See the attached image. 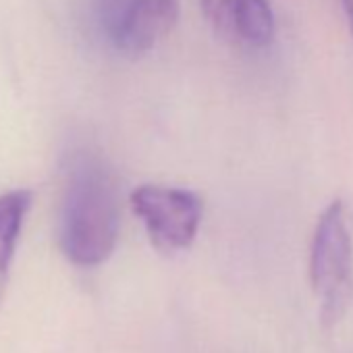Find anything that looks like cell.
I'll return each instance as SVG.
<instances>
[{
  "instance_id": "3957f363",
  "label": "cell",
  "mask_w": 353,
  "mask_h": 353,
  "mask_svg": "<svg viewBox=\"0 0 353 353\" xmlns=\"http://www.w3.org/2000/svg\"><path fill=\"white\" fill-rule=\"evenodd\" d=\"M131 206L156 250L183 252L196 241L202 202L194 192L148 183L131 194Z\"/></svg>"
},
{
  "instance_id": "52a82bcc",
  "label": "cell",
  "mask_w": 353,
  "mask_h": 353,
  "mask_svg": "<svg viewBox=\"0 0 353 353\" xmlns=\"http://www.w3.org/2000/svg\"><path fill=\"white\" fill-rule=\"evenodd\" d=\"M125 5H127V0H100V19H102V26L106 28Z\"/></svg>"
},
{
  "instance_id": "ba28073f",
  "label": "cell",
  "mask_w": 353,
  "mask_h": 353,
  "mask_svg": "<svg viewBox=\"0 0 353 353\" xmlns=\"http://www.w3.org/2000/svg\"><path fill=\"white\" fill-rule=\"evenodd\" d=\"M341 3H343V11H345V17H347V26H349L351 38H353V0H341Z\"/></svg>"
},
{
  "instance_id": "6da1fadb",
  "label": "cell",
  "mask_w": 353,
  "mask_h": 353,
  "mask_svg": "<svg viewBox=\"0 0 353 353\" xmlns=\"http://www.w3.org/2000/svg\"><path fill=\"white\" fill-rule=\"evenodd\" d=\"M119 188L110 166L94 152L73 154L59 212V243L81 268L104 264L119 239Z\"/></svg>"
},
{
  "instance_id": "7a4b0ae2",
  "label": "cell",
  "mask_w": 353,
  "mask_h": 353,
  "mask_svg": "<svg viewBox=\"0 0 353 353\" xmlns=\"http://www.w3.org/2000/svg\"><path fill=\"white\" fill-rule=\"evenodd\" d=\"M310 283L322 326L343 322L353 305V233L341 200L318 216L310 245Z\"/></svg>"
},
{
  "instance_id": "5b68a950",
  "label": "cell",
  "mask_w": 353,
  "mask_h": 353,
  "mask_svg": "<svg viewBox=\"0 0 353 353\" xmlns=\"http://www.w3.org/2000/svg\"><path fill=\"white\" fill-rule=\"evenodd\" d=\"M204 17L225 40L264 48L274 38V13L268 0H200Z\"/></svg>"
},
{
  "instance_id": "277c9868",
  "label": "cell",
  "mask_w": 353,
  "mask_h": 353,
  "mask_svg": "<svg viewBox=\"0 0 353 353\" xmlns=\"http://www.w3.org/2000/svg\"><path fill=\"white\" fill-rule=\"evenodd\" d=\"M179 21L176 0H127L104 28L110 44L127 57H141L156 48Z\"/></svg>"
},
{
  "instance_id": "8992f818",
  "label": "cell",
  "mask_w": 353,
  "mask_h": 353,
  "mask_svg": "<svg viewBox=\"0 0 353 353\" xmlns=\"http://www.w3.org/2000/svg\"><path fill=\"white\" fill-rule=\"evenodd\" d=\"M30 206L32 194L28 190H13L7 194H0V303H3L7 293L13 256Z\"/></svg>"
}]
</instances>
